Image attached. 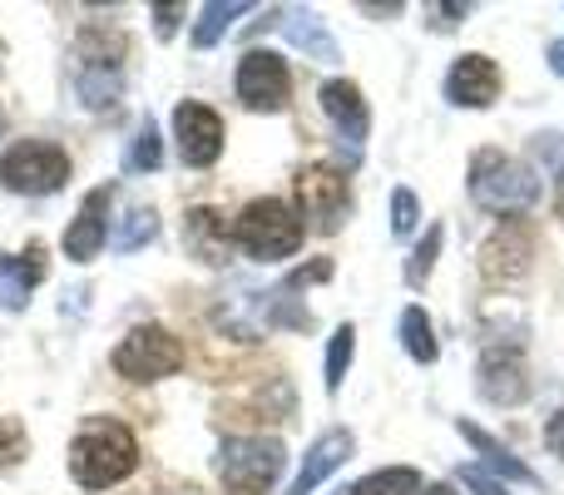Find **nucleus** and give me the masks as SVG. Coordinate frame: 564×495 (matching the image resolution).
<instances>
[{
	"instance_id": "1",
	"label": "nucleus",
	"mask_w": 564,
	"mask_h": 495,
	"mask_svg": "<svg viewBox=\"0 0 564 495\" xmlns=\"http://www.w3.org/2000/svg\"><path fill=\"white\" fill-rule=\"evenodd\" d=\"M65 461H69V476H75L79 491H109V486H119V481L134 476L139 441L124 421L99 417L69 441Z\"/></svg>"
},
{
	"instance_id": "2",
	"label": "nucleus",
	"mask_w": 564,
	"mask_h": 495,
	"mask_svg": "<svg viewBox=\"0 0 564 495\" xmlns=\"http://www.w3.org/2000/svg\"><path fill=\"white\" fill-rule=\"evenodd\" d=\"M470 198H476L486 214H520L540 198V179L530 164L500 154V149H480L476 164H470Z\"/></svg>"
},
{
	"instance_id": "3",
	"label": "nucleus",
	"mask_w": 564,
	"mask_h": 495,
	"mask_svg": "<svg viewBox=\"0 0 564 495\" xmlns=\"http://www.w3.org/2000/svg\"><path fill=\"white\" fill-rule=\"evenodd\" d=\"M234 244L253 262H282L302 248V218L282 198H253L243 214L234 218Z\"/></svg>"
},
{
	"instance_id": "4",
	"label": "nucleus",
	"mask_w": 564,
	"mask_h": 495,
	"mask_svg": "<svg viewBox=\"0 0 564 495\" xmlns=\"http://www.w3.org/2000/svg\"><path fill=\"white\" fill-rule=\"evenodd\" d=\"M288 466V446L278 437H224L218 446V481L234 495H268Z\"/></svg>"
},
{
	"instance_id": "5",
	"label": "nucleus",
	"mask_w": 564,
	"mask_h": 495,
	"mask_svg": "<svg viewBox=\"0 0 564 495\" xmlns=\"http://www.w3.org/2000/svg\"><path fill=\"white\" fill-rule=\"evenodd\" d=\"M0 184L25 198L59 194L69 184V154L59 144H50V139H15L0 154Z\"/></svg>"
},
{
	"instance_id": "6",
	"label": "nucleus",
	"mask_w": 564,
	"mask_h": 495,
	"mask_svg": "<svg viewBox=\"0 0 564 495\" xmlns=\"http://www.w3.org/2000/svg\"><path fill=\"white\" fill-rule=\"evenodd\" d=\"M109 367L119 372L124 381H164L184 367V342L174 337L159 322H139L119 337V347L109 352Z\"/></svg>"
},
{
	"instance_id": "7",
	"label": "nucleus",
	"mask_w": 564,
	"mask_h": 495,
	"mask_svg": "<svg viewBox=\"0 0 564 495\" xmlns=\"http://www.w3.org/2000/svg\"><path fill=\"white\" fill-rule=\"evenodd\" d=\"M234 89H238V99H243V109H253V115H278L292 99V69L273 50H248V55L238 60Z\"/></svg>"
},
{
	"instance_id": "8",
	"label": "nucleus",
	"mask_w": 564,
	"mask_h": 495,
	"mask_svg": "<svg viewBox=\"0 0 564 495\" xmlns=\"http://www.w3.org/2000/svg\"><path fill=\"white\" fill-rule=\"evenodd\" d=\"M347 208H351V189L337 164H307L297 174V218H312L317 234H337Z\"/></svg>"
},
{
	"instance_id": "9",
	"label": "nucleus",
	"mask_w": 564,
	"mask_h": 495,
	"mask_svg": "<svg viewBox=\"0 0 564 495\" xmlns=\"http://www.w3.org/2000/svg\"><path fill=\"white\" fill-rule=\"evenodd\" d=\"M174 144L188 169L218 164L224 159V119H218V109L198 105V99L174 105Z\"/></svg>"
},
{
	"instance_id": "10",
	"label": "nucleus",
	"mask_w": 564,
	"mask_h": 495,
	"mask_svg": "<svg viewBox=\"0 0 564 495\" xmlns=\"http://www.w3.org/2000/svg\"><path fill=\"white\" fill-rule=\"evenodd\" d=\"M109 198H115L109 184L79 198L75 218H69L65 238H59V252H65L69 262H95L99 252H105V244H109Z\"/></svg>"
},
{
	"instance_id": "11",
	"label": "nucleus",
	"mask_w": 564,
	"mask_h": 495,
	"mask_svg": "<svg viewBox=\"0 0 564 495\" xmlns=\"http://www.w3.org/2000/svg\"><path fill=\"white\" fill-rule=\"evenodd\" d=\"M317 99H322V115L337 129L341 149L357 159L361 144H367V129H371V109H367V99H361V89L351 85V79H327Z\"/></svg>"
},
{
	"instance_id": "12",
	"label": "nucleus",
	"mask_w": 564,
	"mask_h": 495,
	"mask_svg": "<svg viewBox=\"0 0 564 495\" xmlns=\"http://www.w3.org/2000/svg\"><path fill=\"white\" fill-rule=\"evenodd\" d=\"M500 95V65L490 55H480V50H470V55H460L456 65H451L446 75V99L460 109H486L496 105Z\"/></svg>"
},
{
	"instance_id": "13",
	"label": "nucleus",
	"mask_w": 564,
	"mask_h": 495,
	"mask_svg": "<svg viewBox=\"0 0 564 495\" xmlns=\"http://www.w3.org/2000/svg\"><path fill=\"white\" fill-rule=\"evenodd\" d=\"M480 397L496 401V407H520V401L530 397V377H525L520 352L490 347L486 357H480Z\"/></svg>"
},
{
	"instance_id": "14",
	"label": "nucleus",
	"mask_w": 564,
	"mask_h": 495,
	"mask_svg": "<svg viewBox=\"0 0 564 495\" xmlns=\"http://www.w3.org/2000/svg\"><path fill=\"white\" fill-rule=\"evenodd\" d=\"M45 282V244H30L25 252H0V308L20 312L30 292Z\"/></svg>"
},
{
	"instance_id": "15",
	"label": "nucleus",
	"mask_w": 564,
	"mask_h": 495,
	"mask_svg": "<svg viewBox=\"0 0 564 495\" xmlns=\"http://www.w3.org/2000/svg\"><path fill=\"white\" fill-rule=\"evenodd\" d=\"M347 456H351V431H341V427L322 431V437L307 446V456H302V466H297V476H292L288 495H312L322 481L332 476V471L347 466Z\"/></svg>"
},
{
	"instance_id": "16",
	"label": "nucleus",
	"mask_w": 564,
	"mask_h": 495,
	"mask_svg": "<svg viewBox=\"0 0 564 495\" xmlns=\"http://www.w3.org/2000/svg\"><path fill=\"white\" fill-rule=\"evenodd\" d=\"M184 244L198 262H224L228 258V244H234V228L224 224L218 208H188L184 218Z\"/></svg>"
},
{
	"instance_id": "17",
	"label": "nucleus",
	"mask_w": 564,
	"mask_h": 495,
	"mask_svg": "<svg viewBox=\"0 0 564 495\" xmlns=\"http://www.w3.org/2000/svg\"><path fill=\"white\" fill-rule=\"evenodd\" d=\"M282 35H288V45L307 50V55L322 60V65H337L341 60L337 40H332L327 20H322L317 10H282Z\"/></svg>"
},
{
	"instance_id": "18",
	"label": "nucleus",
	"mask_w": 564,
	"mask_h": 495,
	"mask_svg": "<svg viewBox=\"0 0 564 495\" xmlns=\"http://www.w3.org/2000/svg\"><path fill=\"white\" fill-rule=\"evenodd\" d=\"M456 431H460V437H466L470 441V446H476L480 451V456H486V466L490 471H500V476H510V481H520V486H535V471H530L525 466V461H520L516 456V451H510L506 446V441H496V437H490V431H480L476 427V421H456Z\"/></svg>"
},
{
	"instance_id": "19",
	"label": "nucleus",
	"mask_w": 564,
	"mask_h": 495,
	"mask_svg": "<svg viewBox=\"0 0 564 495\" xmlns=\"http://www.w3.org/2000/svg\"><path fill=\"white\" fill-rule=\"evenodd\" d=\"M401 347H406V357L421 362V367H431V362L441 357V342H436V327H431L426 308L401 312Z\"/></svg>"
},
{
	"instance_id": "20",
	"label": "nucleus",
	"mask_w": 564,
	"mask_h": 495,
	"mask_svg": "<svg viewBox=\"0 0 564 495\" xmlns=\"http://www.w3.org/2000/svg\"><path fill=\"white\" fill-rule=\"evenodd\" d=\"M347 495H426V481H421L416 466H387V471L361 476Z\"/></svg>"
},
{
	"instance_id": "21",
	"label": "nucleus",
	"mask_w": 564,
	"mask_h": 495,
	"mask_svg": "<svg viewBox=\"0 0 564 495\" xmlns=\"http://www.w3.org/2000/svg\"><path fill=\"white\" fill-rule=\"evenodd\" d=\"M253 6H243V0H214V6H204L198 10V20H194V45L198 50H214L218 40L228 35V25H234L238 15H248Z\"/></svg>"
},
{
	"instance_id": "22",
	"label": "nucleus",
	"mask_w": 564,
	"mask_h": 495,
	"mask_svg": "<svg viewBox=\"0 0 564 495\" xmlns=\"http://www.w3.org/2000/svg\"><path fill=\"white\" fill-rule=\"evenodd\" d=\"M351 357H357V327H351V322H341V327L332 332V342H327V377H322V381H327V391H341Z\"/></svg>"
},
{
	"instance_id": "23",
	"label": "nucleus",
	"mask_w": 564,
	"mask_h": 495,
	"mask_svg": "<svg viewBox=\"0 0 564 495\" xmlns=\"http://www.w3.org/2000/svg\"><path fill=\"white\" fill-rule=\"evenodd\" d=\"M159 164H164V139H159L154 119H144V125H139V139L129 144V154H124V169L129 174H154Z\"/></svg>"
},
{
	"instance_id": "24",
	"label": "nucleus",
	"mask_w": 564,
	"mask_h": 495,
	"mask_svg": "<svg viewBox=\"0 0 564 495\" xmlns=\"http://www.w3.org/2000/svg\"><path fill=\"white\" fill-rule=\"evenodd\" d=\"M154 238H159V214L154 208H134V214H124V224H119L115 252H134V248L154 244Z\"/></svg>"
},
{
	"instance_id": "25",
	"label": "nucleus",
	"mask_w": 564,
	"mask_h": 495,
	"mask_svg": "<svg viewBox=\"0 0 564 495\" xmlns=\"http://www.w3.org/2000/svg\"><path fill=\"white\" fill-rule=\"evenodd\" d=\"M441 238H446V234H441V224H431L426 238H421L416 252H411V262H406V282H411V288H421V282L431 278V268H436V258H441Z\"/></svg>"
},
{
	"instance_id": "26",
	"label": "nucleus",
	"mask_w": 564,
	"mask_h": 495,
	"mask_svg": "<svg viewBox=\"0 0 564 495\" xmlns=\"http://www.w3.org/2000/svg\"><path fill=\"white\" fill-rule=\"evenodd\" d=\"M25 451H30V437H25V421L6 417V421H0V476H6V471H15V466H20V461H25Z\"/></svg>"
},
{
	"instance_id": "27",
	"label": "nucleus",
	"mask_w": 564,
	"mask_h": 495,
	"mask_svg": "<svg viewBox=\"0 0 564 495\" xmlns=\"http://www.w3.org/2000/svg\"><path fill=\"white\" fill-rule=\"evenodd\" d=\"M416 218H421L416 194H411V189H397V194H391V234L406 238L411 228H416Z\"/></svg>"
},
{
	"instance_id": "28",
	"label": "nucleus",
	"mask_w": 564,
	"mask_h": 495,
	"mask_svg": "<svg viewBox=\"0 0 564 495\" xmlns=\"http://www.w3.org/2000/svg\"><path fill=\"white\" fill-rule=\"evenodd\" d=\"M460 481H466V491H476V495H510L500 481H490L480 466H460Z\"/></svg>"
},
{
	"instance_id": "29",
	"label": "nucleus",
	"mask_w": 564,
	"mask_h": 495,
	"mask_svg": "<svg viewBox=\"0 0 564 495\" xmlns=\"http://www.w3.org/2000/svg\"><path fill=\"white\" fill-rule=\"evenodd\" d=\"M178 20H184V6H154V30H159V40L174 35Z\"/></svg>"
},
{
	"instance_id": "30",
	"label": "nucleus",
	"mask_w": 564,
	"mask_h": 495,
	"mask_svg": "<svg viewBox=\"0 0 564 495\" xmlns=\"http://www.w3.org/2000/svg\"><path fill=\"white\" fill-rule=\"evenodd\" d=\"M545 446L555 451V456L564 461V407L555 411V417H550V427H545Z\"/></svg>"
},
{
	"instance_id": "31",
	"label": "nucleus",
	"mask_w": 564,
	"mask_h": 495,
	"mask_svg": "<svg viewBox=\"0 0 564 495\" xmlns=\"http://www.w3.org/2000/svg\"><path fill=\"white\" fill-rule=\"evenodd\" d=\"M545 55H550V69H555V75L564 79V40H555V45H550Z\"/></svg>"
},
{
	"instance_id": "32",
	"label": "nucleus",
	"mask_w": 564,
	"mask_h": 495,
	"mask_svg": "<svg viewBox=\"0 0 564 495\" xmlns=\"http://www.w3.org/2000/svg\"><path fill=\"white\" fill-rule=\"evenodd\" d=\"M426 495H456L451 486H426Z\"/></svg>"
},
{
	"instance_id": "33",
	"label": "nucleus",
	"mask_w": 564,
	"mask_h": 495,
	"mask_svg": "<svg viewBox=\"0 0 564 495\" xmlns=\"http://www.w3.org/2000/svg\"><path fill=\"white\" fill-rule=\"evenodd\" d=\"M560 218H564V179H560Z\"/></svg>"
},
{
	"instance_id": "34",
	"label": "nucleus",
	"mask_w": 564,
	"mask_h": 495,
	"mask_svg": "<svg viewBox=\"0 0 564 495\" xmlns=\"http://www.w3.org/2000/svg\"><path fill=\"white\" fill-rule=\"evenodd\" d=\"M164 495H198V491H164Z\"/></svg>"
},
{
	"instance_id": "35",
	"label": "nucleus",
	"mask_w": 564,
	"mask_h": 495,
	"mask_svg": "<svg viewBox=\"0 0 564 495\" xmlns=\"http://www.w3.org/2000/svg\"><path fill=\"white\" fill-rule=\"evenodd\" d=\"M0 134H6V125H0Z\"/></svg>"
}]
</instances>
